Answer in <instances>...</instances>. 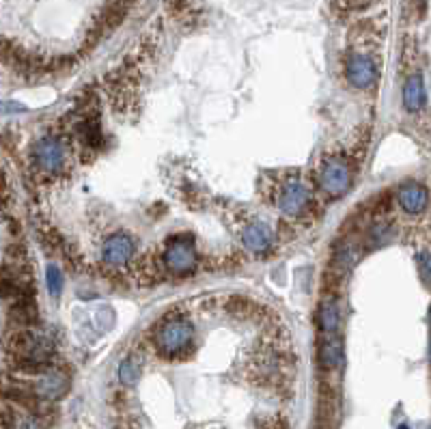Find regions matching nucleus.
Instances as JSON below:
<instances>
[{"label":"nucleus","instance_id":"obj_1","mask_svg":"<svg viewBox=\"0 0 431 429\" xmlns=\"http://www.w3.org/2000/svg\"><path fill=\"white\" fill-rule=\"evenodd\" d=\"M5 345L11 364L26 375H39L47 371L54 362V354H57L54 341L35 328H20L11 333Z\"/></svg>","mask_w":431,"mask_h":429},{"label":"nucleus","instance_id":"obj_2","mask_svg":"<svg viewBox=\"0 0 431 429\" xmlns=\"http://www.w3.org/2000/svg\"><path fill=\"white\" fill-rule=\"evenodd\" d=\"M153 343L164 358H186L192 352L194 326L184 317H169L155 328Z\"/></svg>","mask_w":431,"mask_h":429},{"label":"nucleus","instance_id":"obj_3","mask_svg":"<svg viewBox=\"0 0 431 429\" xmlns=\"http://www.w3.org/2000/svg\"><path fill=\"white\" fill-rule=\"evenodd\" d=\"M33 165L43 175H59L69 165V147L57 136H45L33 147Z\"/></svg>","mask_w":431,"mask_h":429},{"label":"nucleus","instance_id":"obj_4","mask_svg":"<svg viewBox=\"0 0 431 429\" xmlns=\"http://www.w3.org/2000/svg\"><path fill=\"white\" fill-rule=\"evenodd\" d=\"M164 265L177 277H186V274L194 272V267H196L194 238H190V235L173 238L164 250Z\"/></svg>","mask_w":431,"mask_h":429},{"label":"nucleus","instance_id":"obj_5","mask_svg":"<svg viewBox=\"0 0 431 429\" xmlns=\"http://www.w3.org/2000/svg\"><path fill=\"white\" fill-rule=\"evenodd\" d=\"M319 186L321 190L326 192L332 199L343 196L349 186H352V169L345 160L341 157H332L323 165L321 173H319Z\"/></svg>","mask_w":431,"mask_h":429},{"label":"nucleus","instance_id":"obj_6","mask_svg":"<svg viewBox=\"0 0 431 429\" xmlns=\"http://www.w3.org/2000/svg\"><path fill=\"white\" fill-rule=\"evenodd\" d=\"M30 389H33V393L39 399H50V401L61 399L69 391V375L63 373V371H59V369L50 367L47 371H43V373L37 375V380H35V384Z\"/></svg>","mask_w":431,"mask_h":429},{"label":"nucleus","instance_id":"obj_7","mask_svg":"<svg viewBox=\"0 0 431 429\" xmlns=\"http://www.w3.org/2000/svg\"><path fill=\"white\" fill-rule=\"evenodd\" d=\"M310 199H308V190L302 182L298 179H289L283 184L281 192H279V207L287 213V216H302L306 211Z\"/></svg>","mask_w":431,"mask_h":429},{"label":"nucleus","instance_id":"obj_8","mask_svg":"<svg viewBox=\"0 0 431 429\" xmlns=\"http://www.w3.org/2000/svg\"><path fill=\"white\" fill-rule=\"evenodd\" d=\"M345 74H347V80L352 87L369 89L377 78V67L366 55L352 52V55L347 57V63H345Z\"/></svg>","mask_w":431,"mask_h":429},{"label":"nucleus","instance_id":"obj_9","mask_svg":"<svg viewBox=\"0 0 431 429\" xmlns=\"http://www.w3.org/2000/svg\"><path fill=\"white\" fill-rule=\"evenodd\" d=\"M132 257H134V240L128 233H115L101 246V259L113 267L125 265Z\"/></svg>","mask_w":431,"mask_h":429},{"label":"nucleus","instance_id":"obj_10","mask_svg":"<svg viewBox=\"0 0 431 429\" xmlns=\"http://www.w3.org/2000/svg\"><path fill=\"white\" fill-rule=\"evenodd\" d=\"M397 199H399V205L403 207V211L410 213V216H418V213H422L427 209V201H429L427 190L420 184H403L399 188Z\"/></svg>","mask_w":431,"mask_h":429},{"label":"nucleus","instance_id":"obj_11","mask_svg":"<svg viewBox=\"0 0 431 429\" xmlns=\"http://www.w3.org/2000/svg\"><path fill=\"white\" fill-rule=\"evenodd\" d=\"M272 231H269L265 225L261 223H252L242 231V244L250 250V252H265L272 248Z\"/></svg>","mask_w":431,"mask_h":429},{"label":"nucleus","instance_id":"obj_12","mask_svg":"<svg viewBox=\"0 0 431 429\" xmlns=\"http://www.w3.org/2000/svg\"><path fill=\"white\" fill-rule=\"evenodd\" d=\"M319 362L323 369H337L343 362V341L339 335H323L319 343Z\"/></svg>","mask_w":431,"mask_h":429},{"label":"nucleus","instance_id":"obj_13","mask_svg":"<svg viewBox=\"0 0 431 429\" xmlns=\"http://www.w3.org/2000/svg\"><path fill=\"white\" fill-rule=\"evenodd\" d=\"M341 326V311L335 298L323 300L319 306V328L323 335H335Z\"/></svg>","mask_w":431,"mask_h":429},{"label":"nucleus","instance_id":"obj_14","mask_svg":"<svg viewBox=\"0 0 431 429\" xmlns=\"http://www.w3.org/2000/svg\"><path fill=\"white\" fill-rule=\"evenodd\" d=\"M425 84L420 80V76H410L405 87H403V106L408 108V113H418L425 106Z\"/></svg>","mask_w":431,"mask_h":429},{"label":"nucleus","instance_id":"obj_15","mask_svg":"<svg viewBox=\"0 0 431 429\" xmlns=\"http://www.w3.org/2000/svg\"><path fill=\"white\" fill-rule=\"evenodd\" d=\"M140 371H142V358H138L136 354L125 356L119 362V369H117L119 382L125 384V386H134L138 382V378H140Z\"/></svg>","mask_w":431,"mask_h":429},{"label":"nucleus","instance_id":"obj_16","mask_svg":"<svg viewBox=\"0 0 431 429\" xmlns=\"http://www.w3.org/2000/svg\"><path fill=\"white\" fill-rule=\"evenodd\" d=\"M45 283H47V289L52 296H61L63 291V274L57 265H47V270H45Z\"/></svg>","mask_w":431,"mask_h":429},{"label":"nucleus","instance_id":"obj_17","mask_svg":"<svg viewBox=\"0 0 431 429\" xmlns=\"http://www.w3.org/2000/svg\"><path fill=\"white\" fill-rule=\"evenodd\" d=\"M416 263H418V272H420L422 281H425V283H429V270H431V265H429V252H427V250L418 252Z\"/></svg>","mask_w":431,"mask_h":429},{"label":"nucleus","instance_id":"obj_18","mask_svg":"<svg viewBox=\"0 0 431 429\" xmlns=\"http://www.w3.org/2000/svg\"><path fill=\"white\" fill-rule=\"evenodd\" d=\"M20 111H24V106L20 104H11V101L0 104V113H20Z\"/></svg>","mask_w":431,"mask_h":429},{"label":"nucleus","instance_id":"obj_19","mask_svg":"<svg viewBox=\"0 0 431 429\" xmlns=\"http://www.w3.org/2000/svg\"><path fill=\"white\" fill-rule=\"evenodd\" d=\"M399 429H408V427H405V425H401V427H399Z\"/></svg>","mask_w":431,"mask_h":429}]
</instances>
